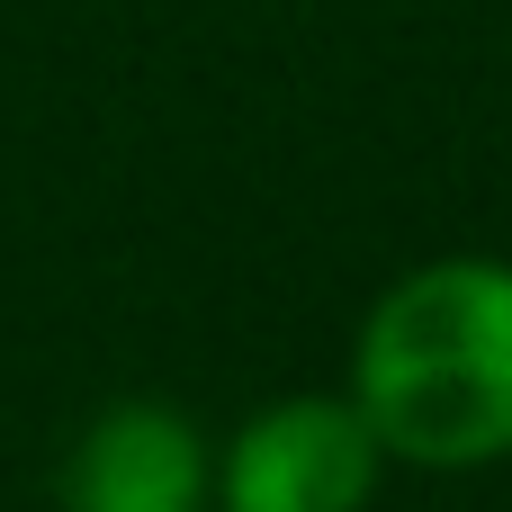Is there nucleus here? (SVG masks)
<instances>
[{
  "mask_svg": "<svg viewBox=\"0 0 512 512\" xmlns=\"http://www.w3.org/2000/svg\"><path fill=\"white\" fill-rule=\"evenodd\" d=\"M387 441L342 396H279L216 450V512H369Z\"/></svg>",
  "mask_w": 512,
  "mask_h": 512,
  "instance_id": "2",
  "label": "nucleus"
},
{
  "mask_svg": "<svg viewBox=\"0 0 512 512\" xmlns=\"http://www.w3.org/2000/svg\"><path fill=\"white\" fill-rule=\"evenodd\" d=\"M351 405L405 468L512 459V261L450 252L405 270L360 315Z\"/></svg>",
  "mask_w": 512,
  "mask_h": 512,
  "instance_id": "1",
  "label": "nucleus"
},
{
  "mask_svg": "<svg viewBox=\"0 0 512 512\" xmlns=\"http://www.w3.org/2000/svg\"><path fill=\"white\" fill-rule=\"evenodd\" d=\"M63 512H216V450L171 405H108L63 459Z\"/></svg>",
  "mask_w": 512,
  "mask_h": 512,
  "instance_id": "3",
  "label": "nucleus"
}]
</instances>
